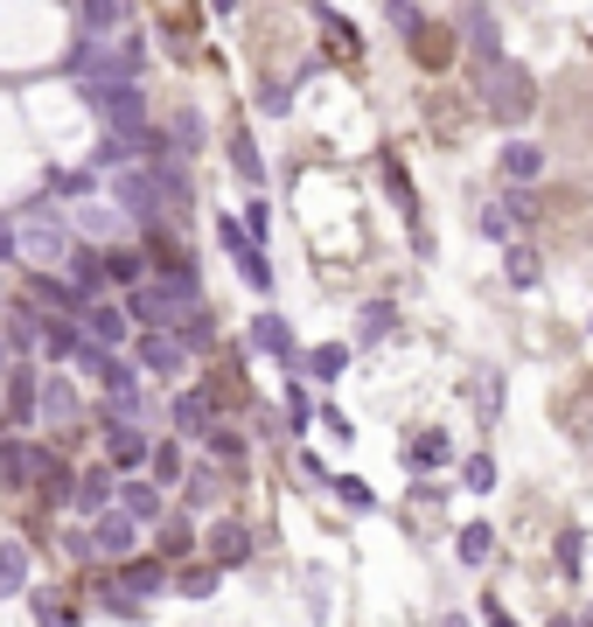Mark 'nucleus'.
Returning a JSON list of instances; mask_svg holds the SVG:
<instances>
[{
  "label": "nucleus",
  "mask_w": 593,
  "mask_h": 627,
  "mask_svg": "<svg viewBox=\"0 0 593 627\" xmlns=\"http://www.w3.org/2000/svg\"><path fill=\"white\" fill-rule=\"evenodd\" d=\"M482 104H488V119L524 126L537 112V77L524 63H510V57H488L482 63Z\"/></svg>",
  "instance_id": "1"
},
{
  "label": "nucleus",
  "mask_w": 593,
  "mask_h": 627,
  "mask_svg": "<svg viewBox=\"0 0 593 627\" xmlns=\"http://www.w3.org/2000/svg\"><path fill=\"white\" fill-rule=\"evenodd\" d=\"M77 98H85V112L98 126H147V98H140V84L126 70H112V77H77Z\"/></svg>",
  "instance_id": "2"
},
{
  "label": "nucleus",
  "mask_w": 593,
  "mask_h": 627,
  "mask_svg": "<svg viewBox=\"0 0 593 627\" xmlns=\"http://www.w3.org/2000/svg\"><path fill=\"white\" fill-rule=\"evenodd\" d=\"M217 245L224 258L238 266V279L251 286V293H273V266H266V238H251L245 217H230V209H217Z\"/></svg>",
  "instance_id": "3"
},
{
  "label": "nucleus",
  "mask_w": 593,
  "mask_h": 627,
  "mask_svg": "<svg viewBox=\"0 0 593 627\" xmlns=\"http://www.w3.org/2000/svg\"><path fill=\"white\" fill-rule=\"evenodd\" d=\"M134 362H140V377L182 384V377H189V362H196V349H189L175 328H134Z\"/></svg>",
  "instance_id": "4"
},
{
  "label": "nucleus",
  "mask_w": 593,
  "mask_h": 627,
  "mask_svg": "<svg viewBox=\"0 0 593 627\" xmlns=\"http://www.w3.org/2000/svg\"><path fill=\"white\" fill-rule=\"evenodd\" d=\"M14 238H21V258H36V266H63L70 223L49 202H29V209H21V223H14Z\"/></svg>",
  "instance_id": "5"
},
{
  "label": "nucleus",
  "mask_w": 593,
  "mask_h": 627,
  "mask_svg": "<svg viewBox=\"0 0 593 627\" xmlns=\"http://www.w3.org/2000/svg\"><path fill=\"white\" fill-rule=\"evenodd\" d=\"M154 153H161V133H154V126H106V133H98V147H91V168L112 175V168L154 161Z\"/></svg>",
  "instance_id": "6"
},
{
  "label": "nucleus",
  "mask_w": 593,
  "mask_h": 627,
  "mask_svg": "<svg viewBox=\"0 0 593 627\" xmlns=\"http://www.w3.org/2000/svg\"><path fill=\"white\" fill-rule=\"evenodd\" d=\"M112 202H119V217H134V223H154L161 217V181H154V168H112Z\"/></svg>",
  "instance_id": "7"
},
{
  "label": "nucleus",
  "mask_w": 593,
  "mask_h": 627,
  "mask_svg": "<svg viewBox=\"0 0 593 627\" xmlns=\"http://www.w3.org/2000/svg\"><path fill=\"white\" fill-rule=\"evenodd\" d=\"M98 439H106V460L119 467V475H134V467H147L154 454V439L140 418H126V411H106V426H98Z\"/></svg>",
  "instance_id": "8"
},
{
  "label": "nucleus",
  "mask_w": 593,
  "mask_h": 627,
  "mask_svg": "<svg viewBox=\"0 0 593 627\" xmlns=\"http://www.w3.org/2000/svg\"><path fill=\"white\" fill-rule=\"evenodd\" d=\"M119 300H126V314H134V328H175V321H182V307H189V300H175L161 279L119 286Z\"/></svg>",
  "instance_id": "9"
},
{
  "label": "nucleus",
  "mask_w": 593,
  "mask_h": 627,
  "mask_svg": "<svg viewBox=\"0 0 593 627\" xmlns=\"http://www.w3.org/2000/svg\"><path fill=\"white\" fill-rule=\"evenodd\" d=\"M112 579H119V586H126V593H134L140 607H147L154 593H175V565H168L161 551H154V558H140V551H126V558H112Z\"/></svg>",
  "instance_id": "10"
},
{
  "label": "nucleus",
  "mask_w": 593,
  "mask_h": 627,
  "mask_svg": "<svg viewBox=\"0 0 593 627\" xmlns=\"http://www.w3.org/2000/svg\"><path fill=\"white\" fill-rule=\"evenodd\" d=\"M77 321H85L91 342H106V349H134V314H126V300H112V293H91Z\"/></svg>",
  "instance_id": "11"
},
{
  "label": "nucleus",
  "mask_w": 593,
  "mask_h": 627,
  "mask_svg": "<svg viewBox=\"0 0 593 627\" xmlns=\"http://www.w3.org/2000/svg\"><path fill=\"white\" fill-rule=\"evenodd\" d=\"M251 349L273 356L279 370H300V356H307V342L287 328V314H251Z\"/></svg>",
  "instance_id": "12"
},
{
  "label": "nucleus",
  "mask_w": 593,
  "mask_h": 627,
  "mask_svg": "<svg viewBox=\"0 0 593 627\" xmlns=\"http://www.w3.org/2000/svg\"><path fill=\"white\" fill-rule=\"evenodd\" d=\"M140 530H147V522H140V516H126L119 502L91 516V544H98V558H126V551H140Z\"/></svg>",
  "instance_id": "13"
},
{
  "label": "nucleus",
  "mask_w": 593,
  "mask_h": 627,
  "mask_svg": "<svg viewBox=\"0 0 593 627\" xmlns=\"http://www.w3.org/2000/svg\"><path fill=\"white\" fill-rule=\"evenodd\" d=\"M85 418V398H77V384L63 370H49L42 390H36V426H77Z\"/></svg>",
  "instance_id": "14"
},
{
  "label": "nucleus",
  "mask_w": 593,
  "mask_h": 627,
  "mask_svg": "<svg viewBox=\"0 0 593 627\" xmlns=\"http://www.w3.org/2000/svg\"><path fill=\"white\" fill-rule=\"evenodd\" d=\"M36 390H42V370L36 362H8V377H0V398H8V426H36Z\"/></svg>",
  "instance_id": "15"
},
{
  "label": "nucleus",
  "mask_w": 593,
  "mask_h": 627,
  "mask_svg": "<svg viewBox=\"0 0 593 627\" xmlns=\"http://www.w3.org/2000/svg\"><path fill=\"white\" fill-rule=\"evenodd\" d=\"M202 551H210L224 571H238V565H251V551H259V537L245 530V522H230V516H217L210 530H202Z\"/></svg>",
  "instance_id": "16"
},
{
  "label": "nucleus",
  "mask_w": 593,
  "mask_h": 627,
  "mask_svg": "<svg viewBox=\"0 0 593 627\" xmlns=\"http://www.w3.org/2000/svg\"><path fill=\"white\" fill-rule=\"evenodd\" d=\"M42 467H49V454L36 447V439H21V432L0 439V488H36Z\"/></svg>",
  "instance_id": "17"
},
{
  "label": "nucleus",
  "mask_w": 593,
  "mask_h": 627,
  "mask_svg": "<svg viewBox=\"0 0 593 627\" xmlns=\"http://www.w3.org/2000/svg\"><path fill=\"white\" fill-rule=\"evenodd\" d=\"M112 502H119L126 516H140V522H161V516H168V488L134 467V475H119V495H112Z\"/></svg>",
  "instance_id": "18"
},
{
  "label": "nucleus",
  "mask_w": 593,
  "mask_h": 627,
  "mask_svg": "<svg viewBox=\"0 0 593 627\" xmlns=\"http://www.w3.org/2000/svg\"><path fill=\"white\" fill-rule=\"evenodd\" d=\"M112 495H119V467H112V460H106V467H85V475L70 481V509L91 522L98 509H112Z\"/></svg>",
  "instance_id": "19"
},
{
  "label": "nucleus",
  "mask_w": 593,
  "mask_h": 627,
  "mask_svg": "<svg viewBox=\"0 0 593 627\" xmlns=\"http://www.w3.org/2000/svg\"><path fill=\"white\" fill-rule=\"evenodd\" d=\"M29 300H36V307H57V314H85V293H77V279L57 272V266H36V272H29Z\"/></svg>",
  "instance_id": "20"
},
{
  "label": "nucleus",
  "mask_w": 593,
  "mask_h": 627,
  "mask_svg": "<svg viewBox=\"0 0 593 627\" xmlns=\"http://www.w3.org/2000/svg\"><path fill=\"white\" fill-rule=\"evenodd\" d=\"M168 426L182 432V439H202L217 426V405H210V390H175L168 398Z\"/></svg>",
  "instance_id": "21"
},
{
  "label": "nucleus",
  "mask_w": 593,
  "mask_h": 627,
  "mask_svg": "<svg viewBox=\"0 0 593 627\" xmlns=\"http://www.w3.org/2000/svg\"><path fill=\"white\" fill-rule=\"evenodd\" d=\"M77 349H85V321H77V314H42V356L57 362H77Z\"/></svg>",
  "instance_id": "22"
},
{
  "label": "nucleus",
  "mask_w": 593,
  "mask_h": 627,
  "mask_svg": "<svg viewBox=\"0 0 593 627\" xmlns=\"http://www.w3.org/2000/svg\"><path fill=\"white\" fill-rule=\"evenodd\" d=\"M63 272L77 279V293H85V300L112 286V279H106V251H98V245H70V251H63Z\"/></svg>",
  "instance_id": "23"
},
{
  "label": "nucleus",
  "mask_w": 593,
  "mask_h": 627,
  "mask_svg": "<svg viewBox=\"0 0 593 627\" xmlns=\"http://www.w3.org/2000/svg\"><path fill=\"white\" fill-rule=\"evenodd\" d=\"M154 551H161L168 565H182V558H196V522L175 509V516H161L154 522Z\"/></svg>",
  "instance_id": "24"
},
{
  "label": "nucleus",
  "mask_w": 593,
  "mask_h": 627,
  "mask_svg": "<svg viewBox=\"0 0 593 627\" xmlns=\"http://www.w3.org/2000/svg\"><path fill=\"white\" fill-rule=\"evenodd\" d=\"M224 586V565L210 558V551H202V558H182V565H175V593H182V599H210Z\"/></svg>",
  "instance_id": "25"
},
{
  "label": "nucleus",
  "mask_w": 593,
  "mask_h": 627,
  "mask_svg": "<svg viewBox=\"0 0 593 627\" xmlns=\"http://www.w3.org/2000/svg\"><path fill=\"white\" fill-rule=\"evenodd\" d=\"M447 460H454V447H447L441 426H426V432L405 439V467H412V475H433V467H447Z\"/></svg>",
  "instance_id": "26"
},
{
  "label": "nucleus",
  "mask_w": 593,
  "mask_h": 627,
  "mask_svg": "<svg viewBox=\"0 0 593 627\" xmlns=\"http://www.w3.org/2000/svg\"><path fill=\"white\" fill-rule=\"evenodd\" d=\"M496 168H503V181H537V175H545V147H537V140H510L496 153Z\"/></svg>",
  "instance_id": "27"
},
{
  "label": "nucleus",
  "mask_w": 593,
  "mask_h": 627,
  "mask_svg": "<svg viewBox=\"0 0 593 627\" xmlns=\"http://www.w3.org/2000/svg\"><path fill=\"white\" fill-rule=\"evenodd\" d=\"M349 356H356L349 342H315V349L300 356V377H315V384H335V377L349 370Z\"/></svg>",
  "instance_id": "28"
},
{
  "label": "nucleus",
  "mask_w": 593,
  "mask_h": 627,
  "mask_svg": "<svg viewBox=\"0 0 593 627\" xmlns=\"http://www.w3.org/2000/svg\"><path fill=\"white\" fill-rule=\"evenodd\" d=\"M29 593V544L0 537V599H21Z\"/></svg>",
  "instance_id": "29"
},
{
  "label": "nucleus",
  "mask_w": 593,
  "mask_h": 627,
  "mask_svg": "<svg viewBox=\"0 0 593 627\" xmlns=\"http://www.w3.org/2000/svg\"><path fill=\"white\" fill-rule=\"evenodd\" d=\"M175 488H182V509H217V495H224V475H217V467H189V475L182 481H175Z\"/></svg>",
  "instance_id": "30"
},
{
  "label": "nucleus",
  "mask_w": 593,
  "mask_h": 627,
  "mask_svg": "<svg viewBox=\"0 0 593 627\" xmlns=\"http://www.w3.org/2000/svg\"><path fill=\"white\" fill-rule=\"evenodd\" d=\"M377 175H384V189H392V202L405 209V217H412V223H419V196H412V175H405V161H398V153H392V147H384V153H377Z\"/></svg>",
  "instance_id": "31"
},
{
  "label": "nucleus",
  "mask_w": 593,
  "mask_h": 627,
  "mask_svg": "<svg viewBox=\"0 0 593 627\" xmlns=\"http://www.w3.org/2000/svg\"><path fill=\"white\" fill-rule=\"evenodd\" d=\"M98 251H106V279L112 286H140L147 279V251L140 245H98Z\"/></svg>",
  "instance_id": "32"
},
{
  "label": "nucleus",
  "mask_w": 593,
  "mask_h": 627,
  "mask_svg": "<svg viewBox=\"0 0 593 627\" xmlns=\"http://www.w3.org/2000/svg\"><path fill=\"white\" fill-rule=\"evenodd\" d=\"M8 342H14V349H42V307H36V300L8 307Z\"/></svg>",
  "instance_id": "33"
},
{
  "label": "nucleus",
  "mask_w": 593,
  "mask_h": 627,
  "mask_svg": "<svg viewBox=\"0 0 593 627\" xmlns=\"http://www.w3.org/2000/svg\"><path fill=\"white\" fill-rule=\"evenodd\" d=\"M168 140H175V153L189 161V153H202V140H210V126H202V112H189V104H182V112L168 119Z\"/></svg>",
  "instance_id": "34"
},
{
  "label": "nucleus",
  "mask_w": 593,
  "mask_h": 627,
  "mask_svg": "<svg viewBox=\"0 0 593 627\" xmlns=\"http://www.w3.org/2000/svg\"><path fill=\"white\" fill-rule=\"evenodd\" d=\"M147 475L161 481V488H175L189 475V460H182V447H175V439H154V454H147Z\"/></svg>",
  "instance_id": "35"
},
{
  "label": "nucleus",
  "mask_w": 593,
  "mask_h": 627,
  "mask_svg": "<svg viewBox=\"0 0 593 627\" xmlns=\"http://www.w3.org/2000/svg\"><path fill=\"white\" fill-rule=\"evenodd\" d=\"M384 21H392V29H398L412 49L426 42V14H419V0H384Z\"/></svg>",
  "instance_id": "36"
},
{
  "label": "nucleus",
  "mask_w": 593,
  "mask_h": 627,
  "mask_svg": "<svg viewBox=\"0 0 593 627\" xmlns=\"http://www.w3.org/2000/svg\"><path fill=\"white\" fill-rule=\"evenodd\" d=\"M454 551H461V565H488V558H496V530H488V522H468V530H461V544H454Z\"/></svg>",
  "instance_id": "37"
},
{
  "label": "nucleus",
  "mask_w": 593,
  "mask_h": 627,
  "mask_svg": "<svg viewBox=\"0 0 593 627\" xmlns=\"http://www.w3.org/2000/svg\"><path fill=\"white\" fill-rule=\"evenodd\" d=\"M230 168H238L245 189H259V181H266V161H259V147H251V133H230Z\"/></svg>",
  "instance_id": "38"
},
{
  "label": "nucleus",
  "mask_w": 593,
  "mask_h": 627,
  "mask_svg": "<svg viewBox=\"0 0 593 627\" xmlns=\"http://www.w3.org/2000/svg\"><path fill=\"white\" fill-rule=\"evenodd\" d=\"M392 328H398L392 300H370V307H364V321H356V342H364V349H377V342H384V335H392Z\"/></svg>",
  "instance_id": "39"
},
{
  "label": "nucleus",
  "mask_w": 593,
  "mask_h": 627,
  "mask_svg": "<svg viewBox=\"0 0 593 627\" xmlns=\"http://www.w3.org/2000/svg\"><path fill=\"white\" fill-rule=\"evenodd\" d=\"M175 335H182V342L202 356V349L217 342V328H210V307H202V300H196V307H182V321H175Z\"/></svg>",
  "instance_id": "40"
},
{
  "label": "nucleus",
  "mask_w": 593,
  "mask_h": 627,
  "mask_svg": "<svg viewBox=\"0 0 593 627\" xmlns=\"http://www.w3.org/2000/svg\"><path fill=\"white\" fill-rule=\"evenodd\" d=\"M126 14H134V0H85V29H91V36L126 29Z\"/></svg>",
  "instance_id": "41"
},
{
  "label": "nucleus",
  "mask_w": 593,
  "mask_h": 627,
  "mask_svg": "<svg viewBox=\"0 0 593 627\" xmlns=\"http://www.w3.org/2000/svg\"><path fill=\"white\" fill-rule=\"evenodd\" d=\"M70 481H77V475H70L63 460H49L42 475H36V488H42V502H57V509H70Z\"/></svg>",
  "instance_id": "42"
},
{
  "label": "nucleus",
  "mask_w": 593,
  "mask_h": 627,
  "mask_svg": "<svg viewBox=\"0 0 593 627\" xmlns=\"http://www.w3.org/2000/svg\"><path fill=\"white\" fill-rule=\"evenodd\" d=\"M322 488H335V495H343V502H349L356 516H370V509H377V495L364 488V475H328Z\"/></svg>",
  "instance_id": "43"
},
{
  "label": "nucleus",
  "mask_w": 593,
  "mask_h": 627,
  "mask_svg": "<svg viewBox=\"0 0 593 627\" xmlns=\"http://www.w3.org/2000/svg\"><path fill=\"white\" fill-rule=\"evenodd\" d=\"M461 481H468L475 495H488V488H496V460H488V454H468V460H461Z\"/></svg>",
  "instance_id": "44"
},
{
  "label": "nucleus",
  "mask_w": 593,
  "mask_h": 627,
  "mask_svg": "<svg viewBox=\"0 0 593 627\" xmlns=\"http://www.w3.org/2000/svg\"><path fill=\"white\" fill-rule=\"evenodd\" d=\"M259 112L266 119H287L294 112V84H279V77H273V84H259Z\"/></svg>",
  "instance_id": "45"
},
{
  "label": "nucleus",
  "mask_w": 593,
  "mask_h": 627,
  "mask_svg": "<svg viewBox=\"0 0 593 627\" xmlns=\"http://www.w3.org/2000/svg\"><path fill=\"white\" fill-rule=\"evenodd\" d=\"M202 439H210V454H217V460H230V467H238V460L251 454V447H245V432H224V426H210Z\"/></svg>",
  "instance_id": "46"
},
{
  "label": "nucleus",
  "mask_w": 593,
  "mask_h": 627,
  "mask_svg": "<svg viewBox=\"0 0 593 627\" xmlns=\"http://www.w3.org/2000/svg\"><path fill=\"white\" fill-rule=\"evenodd\" d=\"M287 418H294L287 432H307V426H315V405H307V390H300V384H287Z\"/></svg>",
  "instance_id": "47"
},
{
  "label": "nucleus",
  "mask_w": 593,
  "mask_h": 627,
  "mask_svg": "<svg viewBox=\"0 0 593 627\" xmlns=\"http://www.w3.org/2000/svg\"><path fill=\"white\" fill-rule=\"evenodd\" d=\"M503 258H510V279H517V286H537V258H531L524 245H510Z\"/></svg>",
  "instance_id": "48"
},
{
  "label": "nucleus",
  "mask_w": 593,
  "mask_h": 627,
  "mask_svg": "<svg viewBox=\"0 0 593 627\" xmlns=\"http://www.w3.org/2000/svg\"><path fill=\"white\" fill-rule=\"evenodd\" d=\"M29 614H36V620H77V607H63L57 593H36V599H29Z\"/></svg>",
  "instance_id": "49"
},
{
  "label": "nucleus",
  "mask_w": 593,
  "mask_h": 627,
  "mask_svg": "<svg viewBox=\"0 0 593 627\" xmlns=\"http://www.w3.org/2000/svg\"><path fill=\"white\" fill-rule=\"evenodd\" d=\"M49 196H77V202H85L91 196V175H49Z\"/></svg>",
  "instance_id": "50"
},
{
  "label": "nucleus",
  "mask_w": 593,
  "mask_h": 627,
  "mask_svg": "<svg viewBox=\"0 0 593 627\" xmlns=\"http://www.w3.org/2000/svg\"><path fill=\"white\" fill-rule=\"evenodd\" d=\"M475 223H482V238H503L510 245V223H517V217H510V209H482Z\"/></svg>",
  "instance_id": "51"
},
{
  "label": "nucleus",
  "mask_w": 593,
  "mask_h": 627,
  "mask_svg": "<svg viewBox=\"0 0 593 627\" xmlns=\"http://www.w3.org/2000/svg\"><path fill=\"white\" fill-rule=\"evenodd\" d=\"M580 558H586V551H580V530H565V537H559V565H565V579H580Z\"/></svg>",
  "instance_id": "52"
},
{
  "label": "nucleus",
  "mask_w": 593,
  "mask_h": 627,
  "mask_svg": "<svg viewBox=\"0 0 593 627\" xmlns=\"http://www.w3.org/2000/svg\"><path fill=\"white\" fill-rule=\"evenodd\" d=\"M245 230H251V238H266V230H273V202H259V196H251V209H245Z\"/></svg>",
  "instance_id": "53"
},
{
  "label": "nucleus",
  "mask_w": 593,
  "mask_h": 627,
  "mask_svg": "<svg viewBox=\"0 0 593 627\" xmlns=\"http://www.w3.org/2000/svg\"><path fill=\"white\" fill-rule=\"evenodd\" d=\"M315 426H328L335 439H356V426H349V418H343V411H335V405H322V411H315Z\"/></svg>",
  "instance_id": "54"
},
{
  "label": "nucleus",
  "mask_w": 593,
  "mask_h": 627,
  "mask_svg": "<svg viewBox=\"0 0 593 627\" xmlns=\"http://www.w3.org/2000/svg\"><path fill=\"white\" fill-rule=\"evenodd\" d=\"M14 258H21V238H14V223L0 217V266H14Z\"/></svg>",
  "instance_id": "55"
},
{
  "label": "nucleus",
  "mask_w": 593,
  "mask_h": 627,
  "mask_svg": "<svg viewBox=\"0 0 593 627\" xmlns=\"http://www.w3.org/2000/svg\"><path fill=\"white\" fill-rule=\"evenodd\" d=\"M63 551H70V558H98V544H91V530H70Z\"/></svg>",
  "instance_id": "56"
},
{
  "label": "nucleus",
  "mask_w": 593,
  "mask_h": 627,
  "mask_svg": "<svg viewBox=\"0 0 593 627\" xmlns=\"http://www.w3.org/2000/svg\"><path fill=\"white\" fill-rule=\"evenodd\" d=\"M0 377H8V349H0Z\"/></svg>",
  "instance_id": "57"
},
{
  "label": "nucleus",
  "mask_w": 593,
  "mask_h": 627,
  "mask_svg": "<svg viewBox=\"0 0 593 627\" xmlns=\"http://www.w3.org/2000/svg\"><path fill=\"white\" fill-rule=\"evenodd\" d=\"M586 620H593V607H586Z\"/></svg>",
  "instance_id": "58"
}]
</instances>
